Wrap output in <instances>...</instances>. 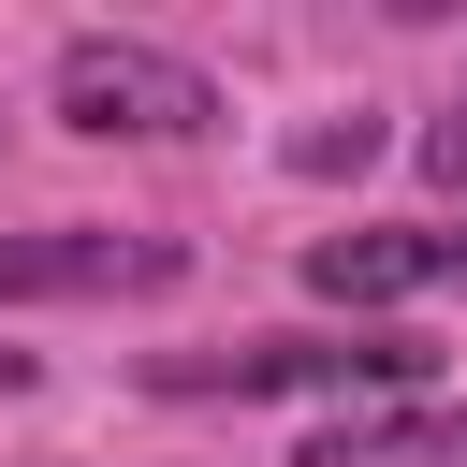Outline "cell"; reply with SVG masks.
<instances>
[{
  "label": "cell",
  "mask_w": 467,
  "mask_h": 467,
  "mask_svg": "<svg viewBox=\"0 0 467 467\" xmlns=\"http://www.w3.org/2000/svg\"><path fill=\"white\" fill-rule=\"evenodd\" d=\"M292 467H467V409H379V423H321Z\"/></svg>",
  "instance_id": "obj_5"
},
{
  "label": "cell",
  "mask_w": 467,
  "mask_h": 467,
  "mask_svg": "<svg viewBox=\"0 0 467 467\" xmlns=\"http://www.w3.org/2000/svg\"><path fill=\"white\" fill-rule=\"evenodd\" d=\"M161 394H409L423 379V350L409 336H248V350H161L146 365Z\"/></svg>",
  "instance_id": "obj_1"
},
{
  "label": "cell",
  "mask_w": 467,
  "mask_h": 467,
  "mask_svg": "<svg viewBox=\"0 0 467 467\" xmlns=\"http://www.w3.org/2000/svg\"><path fill=\"white\" fill-rule=\"evenodd\" d=\"M0 394H29V350H0Z\"/></svg>",
  "instance_id": "obj_7"
},
{
  "label": "cell",
  "mask_w": 467,
  "mask_h": 467,
  "mask_svg": "<svg viewBox=\"0 0 467 467\" xmlns=\"http://www.w3.org/2000/svg\"><path fill=\"white\" fill-rule=\"evenodd\" d=\"M423 161H438V175H452V190H467V102H452V117H438V131H423Z\"/></svg>",
  "instance_id": "obj_6"
},
{
  "label": "cell",
  "mask_w": 467,
  "mask_h": 467,
  "mask_svg": "<svg viewBox=\"0 0 467 467\" xmlns=\"http://www.w3.org/2000/svg\"><path fill=\"white\" fill-rule=\"evenodd\" d=\"M190 248L175 234H102V219H58V234H0V292H161Z\"/></svg>",
  "instance_id": "obj_4"
},
{
  "label": "cell",
  "mask_w": 467,
  "mask_h": 467,
  "mask_svg": "<svg viewBox=\"0 0 467 467\" xmlns=\"http://www.w3.org/2000/svg\"><path fill=\"white\" fill-rule=\"evenodd\" d=\"M58 117L73 131H131V146H161V131H204L219 117V88L190 73V58H161V44H117V29H88V44H58Z\"/></svg>",
  "instance_id": "obj_2"
},
{
  "label": "cell",
  "mask_w": 467,
  "mask_h": 467,
  "mask_svg": "<svg viewBox=\"0 0 467 467\" xmlns=\"http://www.w3.org/2000/svg\"><path fill=\"white\" fill-rule=\"evenodd\" d=\"M306 292L336 306H409V292H467V219H365L306 248Z\"/></svg>",
  "instance_id": "obj_3"
}]
</instances>
